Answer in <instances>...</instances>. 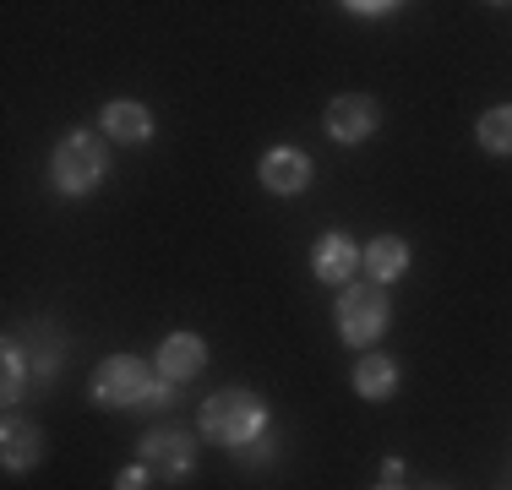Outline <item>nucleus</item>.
Masks as SVG:
<instances>
[{
    "mask_svg": "<svg viewBox=\"0 0 512 490\" xmlns=\"http://www.w3.org/2000/svg\"><path fill=\"white\" fill-rule=\"evenodd\" d=\"M267 425H273V414H267V403L251 387H224L213 398H202V436L229 447V452L251 447L256 436H267Z\"/></svg>",
    "mask_w": 512,
    "mask_h": 490,
    "instance_id": "f257e3e1",
    "label": "nucleus"
},
{
    "mask_svg": "<svg viewBox=\"0 0 512 490\" xmlns=\"http://www.w3.org/2000/svg\"><path fill=\"white\" fill-rule=\"evenodd\" d=\"M104 169H109V147L93 137V131H66V137L55 142V153H50V180H55L60 196L99 191Z\"/></svg>",
    "mask_w": 512,
    "mask_h": 490,
    "instance_id": "f03ea898",
    "label": "nucleus"
},
{
    "mask_svg": "<svg viewBox=\"0 0 512 490\" xmlns=\"http://www.w3.org/2000/svg\"><path fill=\"white\" fill-rule=\"evenodd\" d=\"M333 316H338V338H344L349 349H371V343L387 333V322H393V305H387L382 284H349L338 294Z\"/></svg>",
    "mask_w": 512,
    "mask_h": 490,
    "instance_id": "7ed1b4c3",
    "label": "nucleus"
},
{
    "mask_svg": "<svg viewBox=\"0 0 512 490\" xmlns=\"http://www.w3.org/2000/svg\"><path fill=\"white\" fill-rule=\"evenodd\" d=\"M153 387H158L153 365L137 360V354H109L93 371V403L99 409H142Z\"/></svg>",
    "mask_w": 512,
    "mask_h": 490,
    "instance_id": "20e7f679",
    "label": "nucleus"
},
{
    "mask_svg": "<svg viewBox=\"0 0 512 490\" xmlns=\"http://www.w3.org/2000/svg\"><path fill=\"white\" fill-rule=\"evenodd\" d=\"M137 463H148L153 480H164V485H186L197 474V441L186 431H148L137 447Z\"/></svg>",
    "mask_w": 512,
    "mask_h": 490,
    "instance_id": "39448f33",
    "label": "nucleus"
},
{
    "mask_svg": "<svg viewBox=\"0 0 512 490\" xmlns=\"http://www.w3.org/2000/svg\"><path fill=\"white\" fill-rule=\"evenodd\" d=\"M322 126L338 147H360L376 126H382V109H376V98H365V93H338L333 104H327Z\"/></svg>",
    "mask_w": 512,
    "mask_h": 490,
    "instance_id": "423d86ee",
    "label": "nucleus"
},
{
    "mask_svg": "<svg viewBox=\"0 0 512 490\" xmlns=\"http://www.w3.org/2000/svg\"><path fill=\"white\" fill-rule=\"evenodd\" d=\"M311 273L322 278V284H333V289H349L355 284V273H360V245L349 240V235H322L311 245Z\"/></svg>",
    "mask_w": 512,
    "mask_h": 490,
    "instance_id": "0eeeda50",
    "label": "nucleus"
},
{
    "mask_svg": "<svg viewBox=\"0 0 512 490\" xmlns=\"http://www.w3.org/2000/svg\"><path fill=\"white\" fill-rule=\"evenodd\" d=\"M256 180L273 196H300L311 186V158L300 153V147H273V153H262V164H256Z\"/></svg>",
    "mask_w": 512,
    "mask_h": 490,
    "instance_id": "6e6552de",
    "label": "nucleus"
},
{
    "mask_svg": "<svg viewBox=\"0 0 512 490\" xmlns=\"http://www.w3.org/2000/svg\"><path fill=\"white\" fill-rule=\"evenodd\" d=\"M153 365H158V376H164V382L186 387L191 376H197L202 365H207V343H202L197 333H169L164 343H158Z\"/></svg>",
    "mask_w": 512,
    "mask_h": 490,
    "instance_id": "1a4fd4ad",
    "label": "nucleus"
},
{
    "mask_svg": "<svg viewBox=\"0 0 512 490\" xmlns=\"http://www.w3.org/2000/svg\"><path fill=\"white\" fill-rule=\"evenodd\" d=\"M99 126H104V137H109V142H120V147H142V142L153 137V109H148V104H137V98H115V104H104Z\"/></svg>",
    "mask_w": 512,
    "mask_h": 490,
    "instance_id": "9d476101",
    "label": "nucleus"
},
{
    "mask_svg": "<svg viewBox=\"0 0 512 490\" xmlns=\"http://www.w3.org/2000/svg\"><path fill=\"white\" fill-rule=\"evenodd\" d=\"M39 458H44V431L39 425L6 420V431H0V463H6L11 474H28Z\"/></svg>",
    "mask_w": 512,
    "mask_h": 490,
    "instance_id": "9b49d317",
    "label": "nucleus"
},
{
    "mask_svg": "<svg viewBox=\"0 0 512 490\" xmlns=\"http://www.w3.org/2000/svg\"><path fill=\"white\" fill-rule=\"evenodd\" d=\"M360 267L371 273V284H393V278H404L409 273V245L398 240V235H376L371 245L360 251Z\"/></svg>",
    "mask_w": 512,
    "mask_h": 490,
    "instance_id": "f8f14e48",
    "label": "nucleus"
},
{
    "mask_svg": "<svg viewBox=\"0 0 512 490\" xmlns=\"http://www.w3.org/2000/svg\"><path fill=\"white\" fill-rule=\"evenodd\" d=\"M28 365H33V382H55V371H60V360H66V338L55 333L50 322H33V333H28Z\"/></svg>",
    "mask_w": 512,
    "mask_h": 490,
    "instance_id": "ddd939ff",
    "label": "nucleus"
},
{
    "mask_svg": "<svg viewBox=\"0 0 512 490\" xmlns=\"http://www.w3.org/2000/svg\"><path fill=\"white\" fill-rule=\"evenodd\" d=\"M355 392H360V398H371V403H387L398 392V360H387V354H360Z\"/></svg>",
    "mask_w": 512,
    "mask_h": 490,
    "instance_id": "4468645a",
    "label": "nucleus"
},
{
    "mask_svg": "<svg viewBox=\"0 0 512 490\" xmlns=\"http://www.w3.org/2000/svg\"><path fill=\"white\" fill-rule=\"evenodd\" d=\"M28 354H22V343L17 338H6V354H0V403L6 409H17L22 403V392H28Z\"/></svg>",
    "mask_w": 512,
    "mask_h": 490,
    "instance_id": "2eb2a0df",
    "label": "nucleus"
},
{
    "mask_svg": "<svg viewBox=\"0 0 512 490\" xmlns=\"http://www.w3.org/2000/svg\"><path fill=\"white\" fill-rule=\"evenodd\" d=\"M474 137L491 158H512V104H496L480 115V126H474Z\"/></svg>",
    "mask_w": 512,
    "mask_h": 490,
    "instance_id": "dca6fc26",
    "label": "nucleus"
},
{
    "mask_svg": "<svg viewBox=\"0 0 512 490\" xmlns=\"http://www.w3.org/2000/svg\"><path fill=\"white\" fill-rule=\"evenodd\" d=\"M278 458V447H273V436H256L251 447H235V463L240 469H267V463Z\"/></svg>",
    "mask_w": 512,
    "mask_h": 490,
    "instance_id": "f3484780",
    "label": "nucleus"
},
{
    "mask_svg": "<svg viewBox=\"0 0 512 490\" xmlns=\"http://www.w3.org/2000/svg\"><path fill=\"white\" fill-rule=\"evenodd\" d=\"M175 398H180V387H175V382H164V376H158V387L148 392V403H142L137 414H158V409H175Z\"/></svg>",
    "mask_w": 512,
    "mask_h": 490,
    "instance_id": "a211bd4d",
    "label": "nucleus"
},
{
    "mask_svg": "<svg viewBox=\"0 0 512 490\" xmlns=\"http://www.w3.org/2000/svg\"><path fill=\"white\" fill-rule=\"evenodd\" d=\"M148 485H153V469H148V463H131V469L115 474V490H148Z\"/></svg>",
    "mask_w": 512,
    "mask_h": 490,
    "instance_id": "6ab92c4d",
    "label": "nucleus"
},
{
    "mask_svg": "<svg viewBox=\"0 0 512 490\" xmlns=\"http://www.w3.org/2000/svg\"><path fill=\"white\" fill-rule=\"evenodd\" d=\"M344 11H355V17H393V0H382V6H376V0H355V6H344Z\"/></svg>",
    "mask_w": 512,
    "mask_h": 490,
    "instance_id": "aec40b11",
    "label": "nucleus"
},
{
    "mask_svg": "<svg viewBox=\"0 0 512 490\" xmlns=\"http://www.w3.org/2000/svg\"><path fill=\"white\" fill-rule=\"evenodd\" d=\"M398 474H404V463L387 458V463H382V485H398Z\"/></svg>",
    "mask_w": 512,
    "mask_h": 490,
    "instance_id": "412c9836",
    "label": "nucleus"
},
{
    "mask_svg": "<svg viewBox=\"0 0 512 490\" xmlns=\"http://www.w3.org/2000/svg\"><path fill=\"white\" fill-rule=\"evenodd\" d=\"M376 490H398V485H376Z\"/></svg>",
    "mask_w": 512,
    "mask_h": 490,
    "instance_id": "4be33fe9",
    "label": "nucleus"
}]
</instances>
